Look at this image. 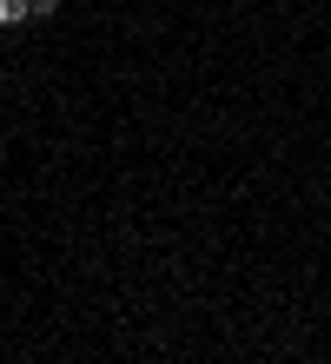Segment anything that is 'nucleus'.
<instances>
[{
    "mask_svg": "<svg viewBox=\"0 0 331 364\" xmlns=\"http://www.w3.org/2000/svg\"><path fill=\"white\" fill-rule=\"evenodd\" d=\"M27 14H33V0H0V27H20Z\"/></svg>",
    "mask_w": 331,
    "mask_h": 364,
    "instance_id": "1",
    "label": "nucleus"
},
{
    "mask_svg": "<svg viewBox=\"0 0 331 364\" xmlns=\"http://www.w3.org/2000/svg\"><path fill=\"white\" fill-rule=\"evenodd\" d=\"M47 14H60V0H33V20H47Z\"/></svg>",
    "mask_w": 331,
    "mask_h": 364,
    "instance_id": "2",
    "label": "nucleus"
}]
</instances>
